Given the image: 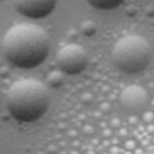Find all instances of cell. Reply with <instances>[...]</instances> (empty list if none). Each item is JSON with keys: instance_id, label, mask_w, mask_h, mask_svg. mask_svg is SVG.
<instances>
[{"instance_id": "6da1fadb", "label": "cell", "mask_w": 154, "mask_h": 154, "mask_svg": "<svg viewBox=\"0 0 154 154\" xmlns=\"http://www.w3.org/2000/svg\"><path fill=\"white\" fill-rule=\"evenodd\" d=\"M51 42L48 33L35 23H15L2 38L7 61L20 70H33L47 61Z\"/></svg>"}, {"instance_id": "7a4b0ae2", "label": "cell", "mask_w": 154, "mask_h": 154, "mask_svg": "<svg viewBox=\"0 0 154 154\" xmlns=\"http://www.w3.org/2000/svg\"><path fill=\"white\" fill-rule=\"evenodd\" d=\"M50 91L37 78H20L14 81L5 93V108L18 123H35L42 119L50 108Z\"/></svg>"}, {"instance_id": "3957f363", "label": "cell", "mask_w": 154, "mask_h": 154, "mask_svg": "<svg viewBox=\"0 0 154 154\" xmlns=\"http://www.w3.org/2000/svg\"><path fill=\"white\" fill-rule=\"evenodd\" d=\"M152 50L143 35L129 33L121 37L111 50V61L124 75H139L149 66Z\"/></svg>"}, {"instance_id": "277c9868", "label": "cell", "mask_w": 154, "mask_h": 154, "mask_svg": "<svg viewBox=\"0 0 154 154\" xmlns=\"http://www.w3.org/2000/svg\"><path fill=\"white\" fill-rule=\"evenodd\" d=\"M88 53L81 45L78 43H66L58 50L57 53V66L61 73L75 76L86 70L88 66Z\"/></svg>"}, {"instance_id": "5b68a950", "label": "cell", "mask_w": 154, "mask_h": 154, "mask_svg": "<svg viewBox=\"0 0 154 154\" xmlns=\"http://www.w3.org/2000/svg\"><path fill=\"white\" fill-rule=\"evenodd\" d=\"M14 8L30 20H42L51 15L57 8L58 0H12Z\"/></svg>"}, {"instance_id": "8992f818", "label": "cell", "mask_w": 154, "mask_h": 154, "mask_svg": "<svg viewBox=\"0 0 154 154\" xmlns=\"http://www.w3.org/2000/svg\"><path fill=\"white\" fill-rule=\"evenodd\" d=\"M119 101H121V106L126 111H129V113H141L147 106L149 96H147V91L143 86L129 85V86H126L121 91Z\"/></svg>"}, {"instance_id": "52a82bcc", "label": "cell", "mask_w": 154, "mask_h": 154, "mask_svg": "<svg viewBox=\"0 0 154 154\" xmlns=\"http://www.w3.org/2000/svg\"><path fill=\"white\" fill-rule=\"evenodd\" d=\"M86 2H88V4H90L93 8H96V10L109 12V10L118 8L119 5H123L126 0H86Z\"/></svg>"}, {"instance_id": "ba28073f", "label": "cell", "mask_w": 154, "mask_h": 154, "mask_svg": "<svg viewBox=\"0 0 154 154\" xmlns=\"http://www.w3.org/2000/svg\"><path fill=\"white\" fill-rule=\"evenodd\" d=\"M63 76H65V73H61L60 70L51 71V73L48 75V83H50V86H51V88L61 86V83H63Z\"/></svg>"}, {"instance_id": "9c48e42d", "label": "cell", "mask_w": 154, "mask_h": 154, "mask_svg": "<svg viewBox=\"0 0 154 154\" xmlns=\"http://www.w3.org/2000/svg\"><path fill=\"white\" fill-rule=\"evenodd\" d=\"M146 154H154V149H152V151H149V152H146Z\"/></svg>"}]
</instances>
